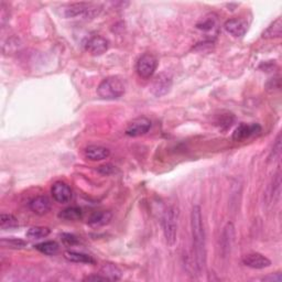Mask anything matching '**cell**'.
<instances>
[{
	"instance_id": "cell-1",
	"label": "cell",
	"mask_w": 282,
	"mask_h": 282,
	"mask_svg": "<svg viewBox=\"0 0 282 282\" xmlns=\"http://www.w3.org/2000/svg\"><path fill=\"white\" fill-rule=\"evenodd\" d=\"M191 232L195 267L197 272L202 273L206 266V238H205L202 210L197 205L191 212Z\"/></svg>"
},
{
	"instance_id": "cell-2",
	"label": "cell",
	"mask_w": 282,
	"mask_h": 282,
	"mask_svg": "<svg viewBox=\"0 0 282 282\" xmlns=\"http://www.w3.org/2000/svg\"><path fill=\"white\" fill-rule=\"evenodd\" d=\"M101 9L97 6L87 3H76L62 6L58 9V14L65 19H75V18H83V19H92L96 17Z\"/></svg>"
},
{
	"instance_id": "cell-3",
	"label": "cell",
	"mask_w": 282,
	"mask_h": 282,
	"mask_svg": "<svg viewBox=\"0 0 282 282\" xmlns=\"http://www.w3.org/2000/svg\"><path fill=\"white\" fill-rule=\"evenodd\" d=\"M178 219L179 210L176 207L170 206L164 210L162 216V228L164 238H166V242L170 247H173L176 243V236H178Z\"/></svg>"
},
{
	"instance_id": "cell-4",
	"label": "cell",
	"mask_w": 282,
	"mask_h": 282,
	"mask_svg": "<svg viewBox=\"0 0 282 282\" xmlns=\"http://www.w3.org/2000/svg\"><path fill=\"white\" fill-rule=\"evenodd\" d=\"M126 86L122 80L117 76H109V78L102 81V83L97 87V93L103 99H118L125 94Z\"/></svg>"
},
{
	"instance_id": "cell-5",
	"label": "cell",
	"mask_w": 282,
	"mask_h": 282,
	"mask_svg": "<svg viewBox=\"0 0 282 282\" xmlns=\"http://www.w3.org/2000/svg\"><path fill=\"white\" fill-rule=\"evenodd\" d=\"M158 66V60L155 55L150 54V53H146V54L141 55L137 62L136 69L137 73L141 79L149 80L152 75L155 74Z\"/></svg>"
},
{
	"instance_id": "cell-6",
	"label": "cell",
	"mask_w": 282,
	"mask_h": 282,
	"mask_svg": "<svg viewBox=\"0 0 282 282\" xmlns=\"http://www.w3.org/2000/svg\"><path fill=\"white\" fill-rule=\"evenodd\" d=\"M151 121L146 117H139L133 119L126 128V134L129 137H139L144 136L150 130Z\"/></svg>"
},
{
	"instance_id": "cell-7",
	"label": "cell",
	"mask_w": 282,
	"mask_h": 282,
	"mask_svg": "<svg viewBox=\"0 0 282 282\" xmlns=\"http://www.w3.org/2000/svg\"><path fill=\"white\" fill-rule=\"evenodd\" d=\"M51 194L53 199L60 204L68 203L73 196L70 187L66 183H64V182L61 181L55 182V183L52 185Z\"/></svg>"
},
{
	"instance_id": "cell-8",
	"label": "cell",
	"mask_w": 282,
	"mask_h": 282,
	"mask_svg": "<svg viewBox=\"0 0 282 282\" xmlns=\"http://www.w3.org/2000/svg\"><path fill=\"white\" fill-rule=\"evenodd\" d=\"M235 240V227L232 223H228L221 236V252L223 257H227L232 251Z\"/></svg>"
},
{
	"instance_id": "cell-9",
	"label": "cell",
	"mask_w": 282,
	"mask_h": 282,
	"mask_svg": "<svg viewBox=\"0 0 282 282\" xmlns=\"http://www.w3.org/2000/svg\"><path fill=\"white\" fill-rule=\"evenodd\" d=\"M261 131V127L258 123H242L239 125L233 133V140L234 141H244L246 139L250 138L251 136H255L258 132Z\"/></svg>"
},
{
	"instance_id": "cell-10",
	"label": "cell",
	"mask_w": 282,
	"mask_h": 282,
	"mask_svg": "<svg viewBox=\"0 0 282 282\" xmlns=\"http://www.w3.org/2000/svg\"><path fill=\"white\" fill-rule=\"evenodd\" d=\"M109 43L108 41L105 38L101 37V35H95L88 39V41L85 44L86 50L91 53L92 55H102L108 50Z\"/></svg>"
},
{
	"instance_id": "cell-11",
	"label": "cell",
	"mask_w": 282,
	"mask_h": 282,
	"mask_svg": "<svg viewBox=\"0 0 282 282\" xmlns=\"http://www.w3.org/2000/svg\"><path fill=\"white\" fill-rule=\"evenodd\" d=\"M243 263L246 267H249L252 269H264L271 266V261H270L267 257H264L258 252H252L244 256Z\"/></svg>"
},
{
	"instance_id": "cell-12",
	"label": "cell",
	"mask_w": 282,
	"mask_h": 282,
	"mask_svg": "<svg viewBox=\"0 0 282 282\" xmlns=\"http://www.w3.org/2000/svg\"><path fill=\"white\" fill-rule=\"evenodd\" d=\"M224 28L229 34L233 35V37L240 38L245 35L247 30H248V23L244 19L234 18V19H229L225 22Z\"/></svg>"
},
{
	"instance_id": "cell-13",
	"label": "cell",
	"mask_w": 282,
	"mask_h": 282,
	"mask_svg": "<svg viewBox=\"0 0 282 282\" xmlns=\"http://www.w3.org/2000/svg\"><path fill=\"white\" fill-rule=\"evenodd\" d=\"M29 207H30L34 214L43 216L51 210L52 203L48 196L40 195L31 199L30 203H29Z\"/></svg>"
},
{
	"instance_id": "cell-14",
	"label": "cell",
	"mask_w": 282,
	"mask_h": 282,
	"mask_svg": "<svg viewBox=\"0 0 282 282\" xmlns=\"http://www.w3.org/2000/svg\"><path fill=\"white\" fill-rule=\"evenodd\" d=\"M172 86V81L166 74H160L158 75L156 80L152 83V93L155 94L157 97H160L166 95L169 93L170 88Z\"/></svg>"
},
{
	"instance_id": "cell-15",
	"label": "cell",
	"mask_w": 282,
	"mask_h": 282,
	"mask_svg": "<svg viewBox=\"0 0 282 282\" xmlns=\"http://www.w3.org/2000/svg\"><path fill=\"white\" fill-rule=\"evenodd\" d=\"M85 158L91 161H101L107 159L110 156L108 148L102 146H88L84 150Z\"/></svg>"
},
{
	"instance_id": "cell-16",
	"label": "cell",
	"mask_w": 282,
	"mask_h": 282,
	"mask_svg": "<svg viewBox=\"0 0 282 282\" xmlns=\"http://www.w3.org/2000/svg\"><path fill=\"white\" fill-rule=\"evenodd\" d=\"M111 217H113V215H111V213L108 210L95 212V213H93L90 219H88V224L93 227L105 226L111 221Z\"/></svg>"
},
{
	"instance_id": "cell-17",
	"label": "cell",
	"mask_w": 282,
	"mask_h": 282,
	"mask_svg": "<svg viewBox=\"0 0 282 282\" xmlns=\"http://www.w3.org/2000/svg\"><path fill=\"white\" fill-rule=\"evenodd\" d=\"M64 257L65 259L75 262V263H86V264H94L96 261L94 258L87 254H83V252H78V251H72L68 250L64 252Z\"/></svg>"
},
{
	"instance_id": "cell-18",
	"label": "cell",
	"mask_w": 282,
	"mask_h": 282,
	"mask_svg": "<svg viewBox=\"0 0 282 282\" xmlns=\"http://www.w3.org/2000/svg\"><path fill=\"white\" fill-rule=\"evenodd\" d=\"M282 34V19L278 18L262 32L263 39H277Z\"/></svg>"
},
{
	"instance_id": "cell-19",
	"label": "cell",
	"mask_w": 282,
	"mask_h": 282,
	"mask_svg": "<svg viewBox=\"0 0 282 282\" xmlns=\"http://www.w3.org/2000/svg\"><path fill=\"white\" fill-rule=\"evenodd\" d=\"M82 209L80 207H67L65 209L61 210V213L58 214V217L64 221H79L82 219Z\"/></svg>"
},
{
	"instance_id": "cell-20",
	"label": "cell",
	"mask_w": 282,
	"mask_h": 282,
	"mask_svg": "<svg viewBox=\"0 0 282 282\" xmlns=\"http://www.w3.org/2000/svg\"><path fill=\"white\" fill-rule=\"evenodd\" d=\"M35 249L39 250L40 252H42L44 255L48 256H53L55 255L56 252L58 251V245L55 242H52V240H49V242H44L35 245Z\"/></svg>"
},
{
	"instance_id": "cell-21",
	"label": "cell",
	"mask_w": 282,
	"mask_h": 282,
	"mask_svg": "<svg viewBox=\"0 0 282 282\" xmlns=\"http://www.w3.org/2000/svg\"><path fill=\"white\" fill-rule=\"evenodd\" d=\"M50 233H51V231L48 227L35 226V227H31L27 232V237L30 239H41V238L48 237Z\"/></svg>"
},
{
	"instance_id": "cell-22",
	"label": "cell",
	"mask_w": 282,
	"mask_h": 282,
	"mask_svg": "<svg viewBox=\"0 0 282 282\" xmlns=\"http://www.w3.org/2000/svg\"><path fill=\"white\" fill-rule=\"evenodd\" d=\"M18 226H19V222H18V220L14 215L2 214V216H0V228L4 229V231L14 229Z\"/></svg>"
},
{
	"instance_id": "cell-23",
	"label": "cell",
	"mask_w": 282,
	"mask_h": 282,
	"mask_svg": "<svg viewBox=\"0 0 282 282\" xmlns=\"http://www.w3.org/2000/svg\"><path fill=\"white\" fill-rule=\"evenodd\" d=\"M101 274H103L108 280H119L121 277V271L116 266H114V264L107 263L102 268Z\"/></svg>"
},
{
	"instance_id": "cell-24",
	"label": "cell",
	"mask_w": 282,
	"mask_h": 282,
	"mask_svg": "<svg viewBox=\"0 0 282 282\" xmlns=\"http://www.w3.org/2000/svg\"><path fill=\"white\" fill-rule=\"evenodd\" d=\"M0 245L5 248H11V249H21L27 247V242L19 238H3L0 240Z\"/></svg>"
},
{
	"instance_id": "cell-25",
	"label": "cell",
	"mask_w": 282,
	"mask_h": 282,
	"mask_svg": "<svg viewBox=\"0 0 282 282\" xmlns=\"http://www.w3.org/2000/svg\"><path fill=\"white\" fill-rule=\"evenodd\" d=\"M61 240L67 246H74L76 244H79L78 237L74 236V235H72V234H62Z\"/></svg>"
},
{
	"instance_id": "cell-26",
	"label": "cell",
	"mask_w": 282,
	"mask_h": 282,
	"mask_svg": "<svg viewBox=\"0 0 282 282\" xmlns=\"http://www.w3.org/2000/svg\"><path fill=\"white\" fill-rule=\"evenodd\" d=\"M280 155H281V134H279L277 140H275L271 156H273V160H274V159H278Z\"/></svg>"
},
{
	"instance_id": "cell-27",
	"label": "cell",
	"mask_w": 282,
	"mask_h": 282,
	"mask_svg": "<svg viewBox=\"0 0 282 282\" xmlns=\"http://www.w3.org/2000/svg\"><path fill=\"white\" fill-rule=\"evenodd\" d=\"M114 170H115V167L110 166V164H106V166H102V167H99V168H98V172L104 174V175H106V174L113 173V172H114Z\"/></svg>"
},
{
	"instance_id": "cell-28",
	"label": "cell",
	"mask_w": 282,
	"mask_h": 282,
	"mask_svg": "<svg viewBox=\"0 0 282 282\" xmlns=\"http://www.w3.org/2000/svg\"><path fill=\"white\" fill-rule=\"evenodd\" d=\"M213 26H214L213 20H210V19H209V20L205 21V22L198 23L197 28H198V29H201V30H210V29H213Z\"/></svg>"
},
{
	"instance_id": "cell-29",
	"label": "cell",
	"mask_w": 282,
	"mask_h": 282,
	"mask_svg": "<svg viewBox=\"0 0 282 282\" xmlns=\"http://www.w3.org/2000/svg\"><path fill=\"white\" fill-rule=\"evenodd\" d=\"M84 281H109V280L106 277H104L103 274H94V275H90V277H86Z\"/></svg>"
},
{
	"instance_id": "cell-30",
	"label": "cell",
	"mask_w": 282,
	"mask_h": 282,
	"mask_svg": "<svg viewBox=\"0 0 282 282\" xmlns=\"http://www.w3.org/2000/svg\"><path fill=\"white\" fill-rule=\"evenodd\" d=\"M264 281H273V282H281L282 281V275L280 273H274L271 275H268V277L263 278Z\"/></svg>"
}]
</instances>
